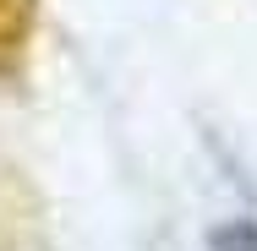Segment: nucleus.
<instances>
[{
    "label": "nucleus",
    "mask_w": 257,
    "mask_h": 251,
    "mask_svg": "<svg viewBox=\"0 0 257 251\" xmlns=\"http://www.w3.org/2000/svg\"><path fill=\"white\" fill-rule=\"evenodd\" d=\"M208 246L213 251H257V224L252 218H230V224H219L208 235Z\"/></svg>",
    "instance_id": "obj_1"
}]
</instances>
